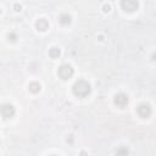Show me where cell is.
Returning a JSON list of instances; mask_svg holds the SVG:
<instances>
[{"label": "cell", "mask_w": 156, "mask_h": 156, "mask_svg": "<svg viewBox=\"0 0 156 156\" xmlns=\"http://www.w3.org/2000/svg\"><path fill=\"white\" fill-rule=\"evenodd\" d=\"M1 115H2V117L5 119L13 117V115H15V107L12 105H10V104H4L1 106Z\"/></svg>", "instance_id": "6"}, {"label": "cell", "mask_w": 156, "mask_h": 156, "mask_svg": "<svg viewBox=\"0 0 156 156\" xmlns=\"http://www.w3.org/2000/svg\"><path fill=\"white\" fill-rule=\"evenodd\" d=\"M35 27H37L38 30L45 32V30L49 28V22H48L45 18H39V20L35 22Z\"/></svg>", "instance_id": "7"}, {"label": "cell", "mask_w": 156, "mask_h": 156, "mask_svg": "<svg viewBox=\"0 0 156 156\" xmlns=\"http://www.w3.org/2000/svg\"><path fill=\"white\" fill-rule=\"evenodd\" d=\"M16 39H17L16 33H13V32L9 33V40H11V41H16Z\"/></svg>", "instance_id": "11"}, {"label": "cell", "mask_w": 156, "mask_h": 156, "mask_svg": "<svg viewBox=\"0 0 156 156\" xmlns=\"http://www.w3.org/2000/svg\"><path fill=\"white\" fill-rule=\"evenodd\" d=\"M72 89H73V94H74L76 96H78V98H85V96H88V95L90 94V91H91L90 84H89L87 80H84V79L77 80V82L74 83V85H73Z\"/></svg>", "instance_id": "1"}, {"label": "cell", "mask_w": 156, "mask_h": 156, "mask_svg": "<svg viewBox=\"0 0 156 156\" xmlns=\"http://www.w3.org/2000/svg\"><path fill=\"white\" fill-rule=\"evenodd\" d=\"M151 112H152V111H151V107H150L149 104H141V105H139L138 108H136V113H138L139 117H141V118H147V117H150Z\"/></svg>", "instance_id": "4"}, {"label": "cell", "mask_w": 156, "mask_h": 156, "mask_svg": "<svg viewBox=\"0 0 156 156\" xmlns=\"http://www.w3.org/2000/svg\"><path fill=\"white\" fill-rule=\"evenodd\" d=\"M28 89H29V91H30V93L37 94V93H39V91H40L41 87H40V84H39V83H37V82H32V83H29Z\"/></svg>", "instance_id": "9"}, {"label": "cell", "mask_w": 156, "mask_h": 156, "mask_svg": "<svg viewBox=\"0 0 156 156\" xmlns=\"http://www.w3.org/2000/svg\"><path fill=\"white\" fill-rule=\"evenodd\" d=\"M58 21H60V23L61 24H69L71 23V21H72V17L68 15V13H61L60 15V17H58Z\"/></svg>", "instance_id": "8"}, {"label": "cell", "mask_w": 156, "mask_h": 156, "mask_svg": "<svg viewBox=\"0 0 156 156\" xmlns=\"http://www.w3.org/2000/svg\"><path fill=\"white\" fill-rule=\"evenodd\" d=\"M57 76L61 79H63V80L69 79L73 76V68H72V66H69V65H62V66H60L58 69H57Z\"/></svg>", "instance_id": "2"}, {"label": "cell", "mask_w": 156, "mask_h": 156, "mask_svg": "<svg viewBox=\"0 0 156 156\" xmlns=\"http://www.w3.org/2000/svg\"><path fill=\"white\" fill-rule=\"evenodd\" d=\"M110 10H111V6H110L108 4H105L104 7H102V11H104V12H108Z\"/></svg>", "instance_id": "12"}, {"label": "cell", "mask_w": 156, "mask_h": 156, "mask_svg": "<svg viewBox=\"0 0 156 156\" xmlns=\"http://www.w3.org/2000/svg\"><path fill=\"white\" fill-rule=\"evenodd\" d=\"M113 101H115V105H117L118 107L123 108V107H126L128 105V96L126 94H123V93H118V94L115 95Z\"/></svg>", "instance_id": "5"}, {"label": "cell", "mask_w": 156, "mask_h": 156, "mask_svg": "<svg viewBox=\"0 0 156 156\" xmlns=\"http://www.w3.org/2000/svg\"><path fill=\"white\" fill-rule=\"evenodd\" d=\"M13 9H15L16 11H21V9H22V6H21L20 4H15V6H13Z\"/></svg>", "instance_id": "14"}, {"label": "cell", "mask_w": 156, "mask_h": 156, "mask_svg": "<svg viewBox=\"0 0 156 156\" xmlns=\"http://www.w3.org/2000/svg\"><path fill=\"white\" fill-rule=\"evenodd\" d=\"M116 154H124V155H127L128 154V150L127 149H121V150H117Z\"/></svg>", "instance_id": "13"}, {"label": "cell", "mask_w": 156, "mask_h": 156, "mask_svg": "<svg viewBox=\"0 0 156 156\" xmlns=\"http://www.w3.org/2000/svg\"><path fill=\"white\" fill-rule=\"evenodd\" d=\"M121 7L126 12H134L139 7V0H121Z\"/></svg>", "instance_id": "3"}, {"label": "cell", "mask_w": 156, "mask_h": 156, "mask_svg": "<svg viewBox=\"0 0 156 156\" xmlns=\"http://www.w3.org/2000/svg\"><path fill=\"white\" fill-rule=\"evenodd\" d=\"M60 54H61V51H60V49L56 48V46H54V48H51V49L49 50V56H50L51 58H57V57L60 56Z\"/></svg>", "instance_id": "10"}]
</instances>
